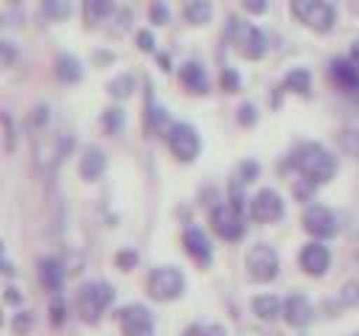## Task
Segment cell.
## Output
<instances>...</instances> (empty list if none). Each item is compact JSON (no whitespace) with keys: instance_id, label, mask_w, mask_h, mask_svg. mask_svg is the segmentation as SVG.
Returning <instances> with one entry per match:
<instances>
[{"instance_id":"cell-19","label":"cell","mask_w":359,"mask_h":336,"mask_svg":"<svg viewBox=\"0 0 359 336\" xmlns=\"http://www.w3.org/2000/svg\"><path fill=\"white\" fill-rule=\"evenodd\" d=\"M104 171H107V157H104V151H101L98 146H87V148L81 151V157H79V176H81L84 182H95V179H101Z\"/></svg>"},{"instance_id":"cell-5","label":"cell","mask_w":359,"mask_h":336,"mask_svg":"<svg viewBox=\"0 0 359 336\" xmlns=\"http://www.w3.org/2000/svg\"><path fill=\"white\" fill-rule=\"evenodd\" d=\"M208 224H210L213 235L227 241V244H236V241H241L247 235V218L230 202H216L210 207V213H208Z\"/></svg>"},{"instance_id":"cell-9","label":"cell","mask_w":359,"mask_h":336,"mask_svg":"<svg viewBox=\"0 0 359 336\" xmlns=\"http://www.w3.org/2000/svg\"><path fill=\"white\" fill-rule=\"evenodd\" d=\"M121 336H154V316L143 302H129L115 311Z\"/></svg>"},{"instance_id":"cell-41","label":"cell","mask_w":359,"mask_h":336,"mask_svg":"<svg viewBox=\"0 0 359 336\" xmlns=\"http://www.w3.org/2000/svg\"><path fill=\"white\" fill-rule=\"evenodd\" d=\"M241 6H244L247 14H266L269 0H241Z\"/></svg>"},{"instance_id":"cell-24","label":"cell","mask_w":359,"mask_h":336,"mask_svg":"<svg viewBox=\"0 0 359 336\" xmlns=\"http://www.w3.org/2000/svg\"><path fill=\"white\" fill-rule=\"evenodd\" d=\"M182 14L191 25H208L210 17H213V3L210 0H188Z\"/></svg>"},{"instance_id":"cell-43","label":"cell","mask_w":359,"mask_h":336,"mask_svg":"<svg viewBox=\"0 0 359 336\" xmlns=\"http://www.w3.org/2000/svg\"><path fill=\"white\" fill-rule=\"evenodd\" d=\"M0 272L6 274V277H14L17 274V269H14V263L6 258V249H3V241H0Z\"/></svg>"},{"instance_id":"cell-14","label":"cell","mask_w":359,"mask_h":336,"mask_svg":"<svg viewBox=\"0 0 359 336\" xmlns=\"http://www.w3.org/2000/svg\"><path fill=\"white\" fill-rule=\"evenodd\" d=\"M317 311L311 305V300L306 294H289L283 300V311H280V319L289 325V328H297V330H306L311 322H314Z\"/></svg>"},{"instance_id":"cell-32","label":"cell","mask_w":359,"mask_h":336,"mask_svg":"<svg viewBox=\"0 0 359 336\" xmlns=\"http://www.w3.org/2000/svg\"><path fill=\"white\" fill-rule=\"evenodd\" d=\"M112 263H115V269H121V272H132V269L140 263V255L126 246V249H118V252H115Z\"/></svg>"},{"instance_id":"cell-25","label":"cell","mask_w":359,"mask_h":336,"mask_svg":"<svg viewBox=\"0 0 359 336\" xmlns=\"http://www.w3.org/2000/svg\"><path fill=\"white\" fill-rule=\"evenodd\" d=\"M107 92L115 98V101H126L135 95V76L132 73H118L109 84H107Z\"/></svg>"},{"instance_id":"cell-48","label":"cell","mask_w":359,"mask_h":336,"mask_svg":"<svg viewBox=\"0 0 359 336\" xmlns=\"http://www.w3.org/2000/svg\"><path fill=\"white\" fill-rule=\"evenodd\" d=\"M157 62H160V70H165V73L171 70V62H168V56H165V53H160V56H157Z\"/></svg>"},{"instance_id":"cell-22","label":"cell","mask_w":359,"mask_h":336,"mask_svg":"<svg viewBox=\"0 0 359 336\" xmlns=\"http://www.w3.org/2000/svg\"><path fill=\"white\" fill-rule=\"evenodd\" d=\"M280 90H286L292 95H300V98H309L311 95V73L306 67L289 70L286 78H283V84H280Z\"/></svg>"},{"instance_id":"cell-38","label":"cell","mask_w":359,"mask_h":336,"mask_svg":"<svg viewBox=\"0 0 359 336\" xmlns=\"http://www.w3.org/2000/svg\"><path fill=\"white\" fill-rule=\"evenodd\" d=\"M135 39H137V48H140L143 53H154V36H151V31L143 28V31H137Z\"/></svg>"},{"instance_id":"cell-13","label":"cell","mask_w":359,"mask_h":336,"mask_svg":"<svg viewBox=\"0 0 359 336\" xmlns=\"http://www.w3.org/2000/svg\"><path fill=\"white\" fill-rule=\"evenodd\" d=\"M182 249H185V255H188L199 269H208L210 260H213L210 238H208V232H205L202 227H196V224H188V227L182 230Z\"/></svg>"},{"instance_id":"cell-39","label":"cell","mask_w":359,"mask_h":336,"mask_svg":"<svg viewBox=\"0 0 359 336\" xmlns=\"http://www.w3.org/2000/svg\"><path fill=\"white\" fill-rule=\"evenodd\" d=\"M3 302L20 308V305H22V291H20L17 286H6V291H3Z\"/></svg>"},{"instance_id":"cell-52","label":"cell","mask_w":359,"mask_h":336,"mask_svg":"<svg viewBox=\"0 0 359 336\" xmlns=\"http://www.w3.org/2000/svg\"><path fill=\"white\" fill-rule=\"evenodd\" d=\"M353 336H359V333H353Z\"/></svg>"},{"instance_id":"cell-21","label":"cell","mask_w":359,"mask_h":336,"mask_svg":"<svg viewBox=\"0 0 359 336\" xmlns=\"http://www.w3.org/2000/svg\"><path fill=\"white\" fill-rule=\"evenodd\" d=\"M53 73L62 84H79L84 78V70H81V62L73 56V53H59L53 59Z\"/></svg>"},{"instance_id":"cell-46","label":"cell","mask_w":359,"mask_h":336,"mask_svg":"<svg viewBox=\"0 0 359 336\" xmlns=\"http://www.w3.org/2000/svg\"><path fill=\"white\" fill-rule=\"evenodd\" d=\"M180 336H205V325H199V322H191L188 328H182V333Z\"/></svg>"},{"instance_id":"cell-26","label":"cell","mask_w":359,"mask_h":336,"mask_svg":"<svg viewBox=\"0 0 359 336\" xmlns=\"http://www.w3.org/2000/svg\"><path fill=\"white\" fill-rule=\"evenodd\" d=\"M123 123H126V115H123V109L121 106H107L104 109V115H101V129H104V134H118L121 129H123Z\"/></svg>"},{"instance_id":"cell-6","label":"cell","mask_w":359,"mask_h":336,"mask_svg":"<svg viewBox=\"0 0 359 336\" xmlns=\"http://www.w3.org/2000/svg\"><path fill=\"white\" fill-rule=\"evenodd\" d=\"M289 8L292 17L306 28H311L314 34H328L337 22V11L325 0H289Z\"/></svg>"},{"instance_id":"cell-7","label":"cell","mask_w":359,"mask_h":336,"mask_svg":"<svg viewBox=\"0 0 359 336\" xmlns=\"http://www.w3.org/2000/svg\"><path fill=\"white\" fill-rule=\"evenodd\" d=\"M244 272L252 283H272L280 272V258L269 244H252L244 255Z\"/></svg>"},{"instance_id":"cell-12","label":"cell","mask_w":359,"mask_h":336,"mask_svg":"<svg viewBox=\"0 0 359 336\" xmlns=\"http://www.w3.org/2000/svg\"><path fill=\"white\" fill-rule=\"evenodd\" d=\"M297 263H300V272H303V274H309V277H323V274L328 272V266H331V252H328V246H325L323 241L311 238V241H306V244L300 246Z\"/></svg>"},{"instance_id":"cell-18","label":"cell","mask_w":359,"mask_h":336,"mask_svg":"<svg viewBox=\"0 0 359 336\" xmlns=\"http://www.w3.org/2000/svg\"><path fill=\"white\" fill-rule=\"evenodd\" d=\"M36 277H39V286L48 291V294H62L65 288V266L59 258L53 255H45L36 260Z\"/></svg>"},{"instance_id":"cell-20","label":"cell","mask_w":359,"mask_h":336,"mask_svg":"<svg viewBox=\"0 0 359 336\" xmlns=\"http://www.w3.org/2000/svg\"><path fill=\"white\" fill-rule=\"evenodd\" d=\"M250 311L258 322H278L283 311V300L278 294H255L250 300Z\"/></svg>"},{"instance_id":"cell-23","label":"cell","mask_w":359,"mask_h":336,"mask_svg":"<svg viewBox=\"0 0 359 336\" xmlns=\"http://www.w3.org/2000/svg\"><path fill=\"white\" fill-rule=\"evenodd\" d=\"M81 11H84V22L90 28H95L101 20H107L115 11V0H84Z\"/></svg>"},{"instance_id":"cell-36","label":"cell","mask_w":359,"mask_h":336,"mask_svg":"<svg viewBox=\"0 0 359 336\" xmlns=\"http://www.w3.org/2000/svg\"><path fill=\"white\" fill-rule=\"evenodd\" d=\"M314 190H317V185H314L311 179H306V176L294 179V185H292V196H294L297 202H311Z\"/></svg>"},{"instance_id":"cell-29","label":"cell","mask_w":359,"mask_h":336,"mask_svg":"<svg viewBox=\"0 0 359 336\" xmlns=\"http://www.w3.org/2000/svg\"><path fill=\"white\" fill-rule=\"evenodd\" d=\"M48 319L53 328H62L67 322V302L62 300V294H53V300L48 305Z\"/></svg>"},{"instance_id":"cell-27","label":"cell","mask_w":359,"mask_h":336,"mask_svg":"<svg viewBox=\"0 0 359 336\" xmlns=\"http://www.w3.org/2000/svg\"><path fill=\"white\" fill-rule=\"evenodd\" d=\"M42 14L48 17V20H53V22H59V20H65L67 14H70V0H42Z\"/></svg>"},{"instance_id":"cell-40","label":"cell","mask_w":359,"mask_h":336,"mask_svg":"<svg viewBox=\"0 0 359 336\" xmlns=\"http://www.w3.org/2000/svg\"><path fill=\"white\" fill-rule=\"evenodd\" d=\"M149 20H151L154 25H165V22H168V11H165V6H163V3H154L151 11H149Z\"/></svg>"},{"instance_id":"cell-49","label":"cell","mask_w":359,"mask_h":336,"mask_svg":"<svg viewBox=\"0 0 359 336\" xmlns=\"http://www.w3.org/2000/svg\"><path fill=\"white\" fill-rule=\"evenodd\" d=\"M112 59H115L112 53H95V62H98V64H101V62H112Z\"/></svg>"},{"instance_id":"cell-8","label":"cell","mask_w":359,"mask_h":336,"mask_svg":"<svg viewBox=\"0 0 359 336\" xmlns=\"http://www.w3.org/2000/svg\"><path fill=\"white\" fill-rule=\"evenodd\" d=\"M165 146L177 162H194L202 151V137H199L196 126L180 120V123H171V129L165 134Z\"/></svg>"},{"instance_id":"cell-4","label":"cell","mask_w":359,"mask_h":336,"mask_svg":"<svg viewBox=\"0 0 359 336\" xmlns=\"http://www.w3.org/2000/svg\"><path fill=\"white\" fill-rule=\"evenodd\" d=\"M146 294L154 302H174L185 294V274L177 266H154L146 277Z\"/></svg>"},{"instance_id":"cell-50","label":"cell","mask_w":359,"mask_h":336,"mask_svg":"<svg viewBox=\"0 0 359 336\" xmlns=\"http://www.w3.org/2000/svg\"><path fill=\"white\" fill-rule=\"evenodd\" d=\"M6 328V314H3V305H0V330Z\"/></svg>"},{"instance_id":"cell-3","label":"cell","mask_w":359,"mask_h":336,"mask_svg":"<svg viewBox=\"0 0 359 336\" xmlns=\"http://www.w3.org/2000/svg\"><path fill=\"white\" fill-rule=\"evenodd\" d=\"M230 42L233 48L238 50L241 59L247 62H258L266 56L269 50V42H266V34L261 28H255L252 22H244L238 17H230Z\"/></svg>"},{"instance_id":"cell-10","label":"cell","mask_w":359,"mask_h":336,"mask_svg":"<svg viewBox=\"0 0 359 336\" xmlns=\"http://www.w3.org/2000/svg\"><path fill=\"white\" fill-rule=\"evenodd\" d=\"M247 213H250V218H252L255 224H275V221L283 218L286 204H283V199H280L278 190H272V188H261V190L250 199Z\"/></svg>"},{"instance_id":"cell-1","label":"cell","mask_w":359,"mask_h":336,"mask_svg":"<svg viewBox=\"0 0 359 336\" xmlns=\"http://www.w3.org/2000/svg\"><path fill=\"white\" fill-rule=\"evenodd\" d=\"M286 168L294 171L297 176H306L311 179L314 185H325L337 176V157L323 146V143H314V140H303L297 143L289 157H286Z\"/></svg>"},{"instance_id":"cell-35","label":"cell","mask_w":359,"mask_h":336,"mask_svg":"<svg viewBox=\"0 0 359 336\" xmlns=\"http://www.w3.org/2000/svg\"><path fill=\"white\" fill-rule=\"evenodd\" d=\"M255 120H258V109H255V104L244 101V104L236 109V123L244 126V129H250V126H255Z\"/></svg>"},{"instance_id":"cell-31","label":"cell","mask_w":359,"mask_h":336,"mask_svg":"<svg viewBox=\"0 0 359 336\" xmlns=\"http://www.w3.org/2000/svg\"><path fill=\"white\" fill-rule=\"evenodd\" d=\"M258 176H261V165H258L255 160H241V162H238L236 179H238L241 185H250V182H255Z\"/></svg>"},{"instance_id":"cell-53","label":"cell","mask_w":359,"mask_h":336,"mask_svg":"<svg viewBox=\"0 0 359 336\" xmlns=\"http://www.w3.org/2000/svg\"><path fill=\"white\" fill-rule=\"evenodd\" d=\"M157 3H160V0H157Z\"/></svg>"},{"instance_id":"cell-30","label":"cell","mask_w":359,"mask_h":336,"mask_svg":"<svg viewBox=\"0 0 359 336\" xmlns=\"http://www.w3.org/2000/svg\"><path fill=\"white\" fill-rule=\"evenodd\" d=\"M342 308H359V280H345L339 288Z\"/></svg>"},{"instance_id":"cell-37","label":"cell","mask_w":359,"mask_h":336,"mask_svg":"<svg viewBox=\"0 0 359 336\" xmlns=\"http://www.w3.org/2000/svg\"><path fill=\"white\" fill-rule=\"evenodd\" d=\"M48 112H50V109H48L45 104H36V106L31 109V115H28V126H31V129H36V132H39V129H45V126H48V118H50Z\"/></svg>"},{"instance_id":"cell-16","label":"cell","mask_w":359,"mask_h":336,"mask_svg":"<svg viewBox=\"0 0 359 336\" xmlns=\"http://www.w3.org/2000/svg\"><path fill=\"white\" fill-rule=\"evenodd\" d=\"M177 78H180V87H182L188 95H208V92H210V78H208V70H205L199 62H194V59L180 64Z\"/></svg>"},{"instance_id":"cell-42","label":"cell","mask_w":359,"mask_h":336,"mask_svg":"<svg viewBox=\"0 0 359 336\" xmlns=\"http://www.w3.org/2000/svg\"><path fill=\"white\" fill-rule=\"evenodd\" d=\"M323 311H325L328 319H337L339 311H345V308H342V302H339V297H337V300H325V302H323Z\"/></svg>"},{"instance_id":"cell-51","label":"cell","mask_w":359,"mask_h":336,"mask_svg":"<svg viewBox=\"0 0 359 336\" xmlns=\"http://www.w3.org/2000/svg\"><path fill=\"white\" fill-rule=\"evenodd\" d=\"M3 25H6V17H3V14H0V28H3Z\"/></svg>"},{"instance_id":"cell-17","label":"cell","mask_w":359,"mask_h":336,"mask_svg":"<svg viewBox=\"0 0 359 336\" xmlns=\"http://www.w3.org/2000/svg\"><path fill=\"white\" fill-rule=\"evenodd\" d=\"M146 90H149V92H146V106H143V129H146L149 137H165L168 129H171V118H168L165 106L154 104L151 87H146Z\"/></svg>"},{"instance_id":"cell-47","label":"cell","mask_w":359,"mask_h":336,"mask_svg":"<svg viewBox=\"0 0 359 336\" xmlns=\"http://www.w3.org/2000/svg\"><path fill=\"white\" fill-rule=\"evenodd\" d=\"M348 59L359 67V39H353V42H351V53H348Z\"/></svg>"},{"instance_id":"cell-28","label":"cell","mask_w":359,"mask_h":336,"mask_svg":"<svg viewBox=\"0 0 359 336\" xmlns=\"http://www.w3.org/2000/svg\"><path fill=\"white\" fill-rule=\"evenodd\" d=\"M337 143L345 154H351L353 160H359V129H342L337 134Z\"/></svg>"},{"instance_id":"cell-15","label":"cell","mask_w":359,"mask_h":336,"mask_svg":"<svg viewBox=\"0 0 359 336\" xmlns=\"http://www.w3.org/2000/svg\"><path fill=\"white\" fill-rule=\"evenodd\" d=\"M328 76L334 81V87L345 95H359V67L348 59V56H337L328 64Z\"/></svg>"},{"instance_id":"cell-34","label":"cell","mask_w":359,"mask_h":336,"mask_svg":"<svg viewBox=\"0 0 359 336\" xmlns=\"http://www.w3.org/2000/svg\"><path fill=\"white\" fill-rule=\"evenodd\" d=\"M219 87H222L227 95H233V92H238V90H241V76H238L233 67H224V70H222V76H219Z\"/></svg>"},{"instance_id":"cell-2","label":"cell","mask_w":359,"mask_h":336,"mask_svg":"<svg viewBox=\"0 0 359 336\" xmlns=\"http://www.w3.org/2000/svg\"><path fill=\"white\" fill-rule=\"evenodd\" d=\"M112 302H115V288L107 280H87L76 288V297H73L76 316L90 328H95L104 319Z\"/></svg>"},{"instance_id":"cell-44","label":"cell","mask_w":359,"mask_h":336,"mask_svg":"<svg viewBox=\"0 0 359 336\" xmlns=\"http://www.w3.org/2000/svg\"><path fill=\"white\" fill-rule=\"evenodd\" d=\"M0 59H3L6 64H11V62L17 59V50H14L11 42H0Z\"/></svg>"},{"instance_id":"cell-33","label":"cell","mask_w":359,"mask_h":336,"mask_svg":"<svg viewBox=\"0 0 359 336\" xmlns=\"http://www.w3.org/2000/svg\"><path fill=\"white\" fill-rule=\"evenodd\" d=\"M31 328H34V314L20 308V311L14 314V319H11V333H14V336H28Z\"/></svg>"},{"instance_id":"cell-45","label":"cell","mask_w":359,"mask_h":336,"mask_svg":"<svg viewBox=\"0 0 359 336\" xmlns=\"http://www.w3.org/2000/svg\"><path fill=\"white\" fill-rule=\"evenodd\" d=\"M205 336H227V328L222 322H210L205 325Z\"/></svg>"},{"instance_id":"cell-11","label":"cell","mask_w":359,"mask_h":336,"mask_svg":"<svg viewBox=\"0 0 359 336\" xmlns=\"http://www.w3.org/2000/svg\"><path fill=\"white\" fill-rule=\"evenodd\" d=\"M300 224H303V230H306L311 238H317V241H328V238H334V235L339 232V221H337L334 210L325 207V204H309V207L303 210Z\"/></svg>"}]
</instances>
